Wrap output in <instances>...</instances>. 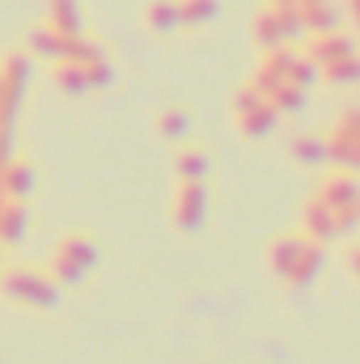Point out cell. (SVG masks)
<instances>
[{
  "instance_id": "cell-9",
  "label": "cell",
  "mask_w": 360,
  "mask_h": 364,
  "mask_svg": "<svg viewBox=\"0 0 360 364\" xmlns=\"http://www.w3.org/2000/svg\"><path fill=\"white\" fill-rule=\"evenodd\" d=\"M297 233H301L305 242H318V246L335 242V216H331V208L309 195L305 208H301V229H297Z\"/></svg>"
},
{
  "instance_id": "cell-10",
  "label": "cell",
  "mask_w": 360,
  "mask_h": 364,
  "mask_svg": "<svg viewBox=\"0 0 360 364\" xmlns=\"http://www.w3.org/2000/svg\"><path fill=\"white\" fill-rule=\"evenodd\" d=\"M322 267H327V246L305 242L301 255H297V263H292V272L284 275V284H288V288H309V284L322 275Z\"/></svg>"
},
{
  "instance_id": "cell-26",
  "label": "cell",
  "mask_w": 360,
  "mask_h": 364,
  "mask_svg": "<svg viewBox=\"0 0 360 364\" xmlns=\"http://www.w3.org/2000/svg\"><path fill=\"white\" fill-rule=\"evenodd\" d=\"M356 216H360V203H356Z\"/></svg>"
},
{
  "instance_id": "cell-6",
  "label": "cell",
  "mask_w": 360,
  "mask_h": 364,
  "mask_svg": "<svg viewBox=\"0 0 360 364\" xmlns=\"http://www.w3.org/2000/svg\"><path fill=\"white\" fill-rule=\"evenodd\" d=\"M208 186L203 182H179L174 195H170V216L182 233H195L203 220H208Z\"/></svg>"
},
{
  "instance_id": "cell-4",
  "label": "cell",
  "mask_w": 360,
  "mask_h": 364,
  "mask_svg": "<svg viewBox=\"0 0 360 364\" xmlns=\"http://www.w3.org/2000/svg\"><path fill=\"white\" fill-rule=\"evenodd\" d=\"M250 34H255V47L259 51H268V47H292L297 38H305L297 9H280V4H263L259 9Z\"/></svg>"
},
{
  "instance_id": "cell-11",
  "label": "cell",
  "mask_w": 360,
  "mask_h": 364,
  "mask_svg": "<svg viewBox=\"0 0 360 364\" xmlns=\"http://www.w3.org/2000/svg\"><path fill=\"white\" fill-rule=\"evenodd\" d=\"M85 26L81 17V0H47V30L64 34V38H77Z\"/></svg>"
},
{
  "instance_id": "cell-18",
  "label": "cell",
  "mask_w": 360,
  "mask_h": 364,
  "mask_svg": "<svg viewBox=\"0 0 360 364\" xmlns=\"http://www.w3.org/2000/svg\"><path fill=\"white\" fill-rule=\"evenodd\" d=\"M221 0H179V26H212Z\"/></svg>"
},
{
  "instance_id": "cell-1",
  "label": "cell",
  "mask_w": 360,
  "mask_h": 364,
  "mask_svg": "<svg viewBox=\"0 0 360 364\" xmlns=\"http://www.w3.org/2000/svg\"><path fill=\"white\" fill-rule=\"evenodd\" d=\"M97 263V242H93V233H81V229H73V233H64L60 242H55V250H51V279L55 284H77V279H85L90 267Z\"/></svg>"
},
{
  "instance_id": "cell-5",
  "label": "cell",
  "mask_w": 360,
  "mask_h": 364,
  "mask_svg": "<svg viewBox=\"0 0 360 364\" xmlns=\"http://www.w3.org/2000/svg\"><path fill=\"white\" fill-rule=\"evenodd\" d=\"M0 288L17 305H34V309L55 305V279H51V272H43V267H13V272H4Z\"/></svg>"
},
{
  "instance_id": "cell-14",
  "label": "cell",
  "mask_w": 360,
  "mask_h": 364,
  "mask_svg": "<svg viewBox=\"0 0 360 364\" xmlns=\"http://www.w3.org/2000/svg\"><path fill=\"white\" fill-rule=\"evenodd\" d=\"M208 170H212V161H208L203 149L186 144V149L174 153V174H179V182H203L208 178Z\"/></svg>"
},
{
  "instance_id": "cell-3",
  "label": "cell",
  "mask_w": 360,
  "mask_h": 364,
  "mask_svg": "<svg viewBox=\"0 0 360 364\" xmlns=\"http://www.w3.org/2000/svg\"><path fill=\"white\" fill-rule=\"evenodd\" d=\"M275 123H280L275 106H271L255 85H242V90L233 93V127H238L246 140H263V136H271Z\"/></svg>"
},
{
  "instance_id": "cell-24",
  "label": "cell",
  "mask_w": 360,
  "mask_h": 364,
  "mask_svg": "<svg viewBox=\"0 0 360 364\" xmlns=\"http://www.w3.org/2000/svg\"><path fill=\"white\" fill-rule=\"evenodd\" d=\"M268 4H280V9H297V0H268Z\"/></svg>"
},
{
  "instance_id": "cell-15",
  "label": "cell",
  "mask_w": 360,
  "mask_h": 364,
  "mask_svg": "<svg viewBox=\"0 0 360 364\" xmlns=\"http://www.w3.org/2000/svg\"><path fill=\"white\" fill-rule=\"evenodd\" d=\"M288 153H292L297 166H327V140L314 136V132L292 136V140H288Z\"/></svg>"
},
{
  "instance_id": "cell-22",
  "label": "cell",
  "mask_w": 360,
  "mask_h": 364,
  "mask_svg": "<svg viewBox=\"0 0 360 364\" xmlns=\"http://www.w3.org/2000/svg\"><path fill=\"white\" fill-rule=\"evenodd\" d=\"M348 272H352V275L360 279V242L352 246V250H348Z\"/></svg>"
},
{
  "instance_id": "cell-19",
  "label": "cell",
  "mask_w": 360,
  "mask_h": 364,
  "mask_svg": "<svg viewBox=\"0 0 360 364\" xmlns=\"http://www.w3.org/2000/svg\"><path fill=\"white\" fill-rule=\"evenodd\" d=\"M318 73H322L327 85H360V51L335 60V64H327V68H318Z\"/></svg>"
},
{
  "instance_id": "cell-8",
  "label": "cell",
  "mask_w": 360,
  "mask_h": 364,
  "mask_svg": "<svg viewBox=\"0 0 360 364\" xmlns=\"http://www.w3.org/2000/svg\"><path fill=\"white\" fill-rule=\"evenodd\" d=\"M352 51H360V47H356V38L344 34V30L309 34V43H305V60L318 64V68H327V64H335V60H344V55H352Z\"/></svg>"
},
{
  "instance_id": "cell-17",
  "label": "cell",
  "mask_w": 360,
  "mask_h": 364,
  "mask_svg": "<svg viewBox=\"0 0 360 364\" xmlns=\"http://www.w3.org/2000/svg\"><path fill=\"white\" fill-rule=\"evenodd\" d=\"M186 132H191V114H186L182 106H166V110L157 114V136H162V140L179 144V140H186Z\"/></svg>"
},
{
  "instance_id": "cell-25",
  "label": "cell",
  "mask_w": 360,
  "mask_h": 364,
  "mask_svg": "<svg viewBox=\"0 0 360 364\" xmlns=\"http://www.w3.org/2000/svg\"><path fill=\"white\" fill-rule=\"evenodd\" d=\"M301 4H314V0H297V9H301Z\"/></svg>"
},
{
  "instance_id": "cell-13",
  "label": "cell",
  "mask_w": 360,
  "mask_h": 364,
  "mask_svg": "<svg viewBox=\"0 0 360 364\" xmlns=\"http://www.w3.org/2000/svg\"><path fill=\"white\" fill-rule=\"evenodd\" d=\"M301 246H305V237H301V233H284V237H275V242L268 246V267L284 279V275L292 272V263H297Z\"/></svg>"
},
{
  "instance_id": "cell-16",
  "label": "cell",
  "mask_w": 360,
  "mask_h": 364,
  "mask_svg": "<svg viewBox=\"0 0 360 364\" xmlns=\"http://www.w3.org/2000/svg\"><path fill=\"white\" fill-rule=\"evenodd\" d=\"M144 26L153 34H174L179 30V0H149L144 4Z\"/></svg>"
},
{
  "instance_id": "cell-7",
  "label": "cell",
  "mask_w": 360,
  "mask_h": 364,
  "mask_svg": "<svg viewBox=\"0 0 360 364\" xmlns=\"http://www.w3.org/2000/svg\"><path fill=\"white\" fill-rule=\"evenodd\" d=\"M314 199H318V203H327L331 212H356V203H360V178H356V174L335 170V174H327V178L318 182Z\"/></svg>"
},
{
  "instance_id": "cell-23",
  "label": "cell",
  "mask_w": 360,
  "mask_h": 364,
  "mask_svg": "<svg viewBox=\"0 0 360 364\" xmlns=\"http://www.w3.org/2000/svg\"><path fill=\"white\" fill-rule=\"evenodd\" d=\"M348 9H352V21H356V30H360V0H348Z\"/></svg>"
},
{
  "instance_id": "cell-20",
  "label": "cell",
  "mask_w": 360,
  "mask_h": 364,
  "mask_svg": "<svg viewBox=\"0 0 360 364\" xmlns=\"http://www.w3.org/2000/svg\"><path fill=\"white\" fill-rule=\"evenodd\" d=\"M268 102L275 106V114H297L301 106H305V90H297V85H275V90L268 93Z\"/></svg>"
},
{
  "instance_id": "cell-2",
  "label": "cell",
  "mask_w": 360,
  "mask_h": 364,
  "mask_svg": "<svg viewBox=\"0 0 360 364\" xmlns=\"http://www.w3.org/2000/svg\"><path fill=\"white\" fill-rule=\"evenodd\" d=\"M322 140H327V161L331 166H339L344 174H360V106H344L335 127Z\"/></svg>"
},
{
  "instance_id": "cell-21",
  "label": "cell",
  "mask_w": 360,
  "mask_h": 364,
  "mask_svg": "<svg viewBox=\"0 0 360 364\" xmlns=\"http://www.w3.org/2000/svg\"><path fill=\"white\" fill-rule=\"evenodd\" d=\"M318 81H322L318 64H309L305 55H297V64H292V77H288V85H297V90H309V85H318Z\"/></svg>"
},
{
  "instance_id": "cell-12",
  "label": "cell",
  "mask_w": 360,
  "mask_h": 364,
  "mask_svg": "<svg viewBox=\"0 0 360 364\" xmlns=\"http://www.w3.org/2000/svg\"><path fill=\"white\" fill-rule=\"evenodd\" d=\"M301 17V30L305 34H327V30H339V9L331 0H314V4H301L297 9Z\"/></svg>"
}]
</instances>
